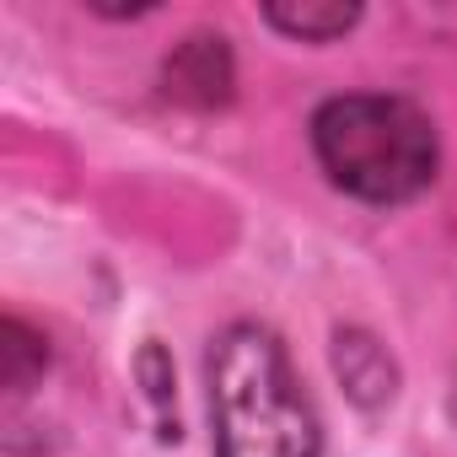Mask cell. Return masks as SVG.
Masks as SVG:
<instances>
[{"mask_svg":"<svg viewBox=\"0 0 457 457\" xmlns=\"http://www.w3.org/2000/svg\"><path fill=\"white\" fill-rule=\"evenodd\" d=\"M312 145L323 172L371 204L414 199L436 178V129L403 97L355 92L323 103L312 119Z\"/></svg>","mask_w":457,"mask_h":457,"instance_id":"2","label":"cell"},{"mask_svg":"<svg viewBox=\"0 0 457 457\" xmlns=\"http://www.w3.org/2000/svg\"><path fill=\"white\" fill-rule=\"evenodd\" d=\"M264 17L291 38H339L345 28H355L361 12L339 6V0H302V6H270Z\"/></svg>","mask_w":457,"mask_h":457,"instance_id":"4","label":"cell"},{"mask_svg":"<svg viewBox=\"0 0 457 457\" xmlns=\"http://www.w3.org/2000/svg\"><path fill=\"white\" fill-rule=\"evenodd\" d=\"M0 334H6V345H0V350H6V387H28V361L33 366H44V345L22 328V323H6V328H0Z\"/></svg>","mask_w":457,"mask_h":457,"instance_id":"5","label":"cell"},{"mask_svg":"<svg viewBox=\"0 0 457 457\" xmlns=\"http://www.w3.org/2000/svg\"><path fill=\"white\" fill-rule=\"evenodd\" d=\"M167 92L178 103L194 108H215L232 92V54H226L220 38H188L172 60H167Z\"/></svg>","mask_w":457,"mask_h":457,"instance_id":"3","label":"cell"},{"mask_svg":"<svg viewBox=\"0 0 457 457\" xmlns=\"http://www.w3.org/2000/svg\"><path fill=\"white\" fill-rule=\"evenodd\" d=\"M215 457H318V414L286 345L259 323H232L210 345Z\"/></svg>","mask_w":457,"mask_h":457,"instance_id":"1","label":"cell"}]
</instances>
